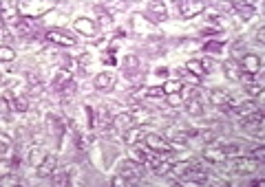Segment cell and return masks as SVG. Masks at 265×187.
I'll use <instances>...</instances> for the list:
<instances>
[{
    "label": "cell",
    "mask_w": 265,
    "mask_h": 187,
    "mask_svg": "<svg viewBox=\"0 0 265 187\" xmlns=\"http://www.w3.org/2000/svg\"><path fill=\"white\" fill-rule=\"evenodd\" d=\"M205 11V0H179V13L181 18H197Z\"/></svg>",
    "instance_id": "obj_5"
},
{
    "label": "cell",
    "mask_w": 265,
    "mask_h": 187,
    "mask_svg": "<svg viewBox=\"0 0 265 187\" xmlns=\"http://www.w3.org/2000/svg\"><path fill=\"white\" fill-rule=\"evenodd\" d=\"M75 90H77V86H75V82H73V79L69 77V79H66V82L58 88V95L62 97V102H69V99L75 95Z\"/></svg>",
    "instance_id": "obj_27"
},
{
    "label": "cell",
    "mask_w": 265,
    "mask_h": 187,
    "mask_svg": "<svg viewBox=\"0 0 265 187\" xmlns=\"http://www.w3.org/2000/svg\"><path fill=\"white\" fill-rule=\"evenodd\" d=\"M0 18L7 24H16L20 20V11H18V3L16 0H0Z\"/></svg>",
    "instance_id": "obj_7"
},
{
    "label": "cell",
    "mask_w": 265,
    "mask_h": 187,
    "mask_svg": "<svg viewBox=\"0 0 265 187\" xmlns=\"http://www.w3.org/2000/svg\"><path fill=\"white\" fill-rule=\"evenodd\" d=\"M128 148H130V159H132V161H137L139 165L146 163V161H148V159L152 157V154H150V150L146 148V145L142 148L139 143H135V145H128Z\"/></svg>",
    "instance_id": "obj_23"
},
{
    "label": "cell",
    "mask_w": 265,
    "mask_h": 187,
    "mask_svg": "<svg viewBox=\"0 0 265 187\" xmlns=\"http://www.w3.org/2000/svg\"><path fill=\"white\" fill-rule=\"evenodd\" d=\"M56 5V0H22L18 5V11L22 13L24 18H40L44 13H49Z\"/></svg>",
    "instance_id": "obj_2"
},
{
    "label": "cell",
    "mask_w": 265,
    "mask_h": 187,
    "mask_svg": "<svg viewBox=\"0 0 265 187\" xmlns=\"http://www.w3.org/2000/svg\"><path fill=\"white\" fill-rule=\"evenodd\" d=\"M186 71L192 73L195 77H203V75H208L210 73V59H188L186 62Z\"/></svg>",
    "instance_id": "obj_15"
},
{
    "label": "cell",
    "mask_w": 265,
    "mask_h": 187,
    "mask_svg": "<svg viewBox=\"0 0 265 187\" xmlns=\"http://www.w3.org/2000/svg\"><path fill=\"white\" fill-rule=\"evenodd\" d=\"M186 112H188L190 117H201L203 115V106L197 99V95H192V97L186 99Z\"/></svg>",
    "instance_id": "obj_26"
},
{
    "label": "cell",
    "mask_w": 265,
    "mask_h": 187,
    "mask_svg": "<svg viewBox=\"0 0 265 187\" xmlns=\"http://www.w3.org/2000/svg\"><path fill=\"white\" fill-rule=\"evenodd\" d=\"M86 64H91V55H86V53H84V55L80 57V66H82V69H84Z\"/></svg>",
    "instance_id": "obj_45"
},
{
    "label": "cell",
    "mask_w": 265,
    "mask_h": 187,
    "mask_svg": "<svg viewBox=\"0 0 265 187\" xmlns=\"http://www.w3.org/2000/svg\"><path fill=\"white\" fill-rule=\"evenodd\" d=\"M44 40L51 44H58V46H75V36H71L69 31L64 29H49L44 33Z\"/></svg>",
    "instance_id": "obj_4"
},
{
    "label": "cell",
    "mask_w": 265,
    "mask_h": 187,
    "mask_svg": "<svg viewBox=\"0 0 265 187\" xmlns=\"http://www.w3.org/2000/svg\"><path fill=\"white\" fill-rule=\"evenodd\" d=\"M5 99L9 102L11 110H16V112H26V110H29V102H26V97H18V95H11V92H9Z\"/></svg>",
    "instance_id": "obj_24"
},
{
    "label": "cell",
    "mask_w": 265,
    "mask_h": 187,
    "mask_svg": "<svg viewBox=\"0 0 265 187\" xmlns=\"http://www.w3.org/2000/svg\"><path fill=\"white\" fill-rule=\"evenodd\" d=\"M243 90L248 92L250 97L256 99V97L263 95V82H258V79L252 77V79H248V82H243Z\"/></svg>",
    "instance_id": "obj_25"
},
{
    "label": "cell",
    "mask_w": 265,
    "mask_h": 187,
    "mask_svg": "<svg viewBox=\"0 0 265 187\" xmlns=\"http://www.w3.org/2000/svg\"><path fill=\"white\" fill-rule=\"evenodd\" d=\"M223 51V42H208L205 44V53H221Z\"/></svg>",
    "instance_id": "obj_39"
},
{
    "label": "cell",
    "mask_w": 265,
    "mask_h": 187,
    "mask_svg": "<svg viewBox=\"0 0 265 187\" xmlns=\"http://www.w3.org/2000/svg\"><path fill=\"white\" fill-rule=\"evenodd\" d=\"M164 137H166V139H170V141H175V143H179V145H183L190 137H197V130L192 132V130H183V128H179V126H168V128L164 130Z\"/></svg>",
    "instance_id": "obj_10"
},
{
    "label": "cell",
    "mask_w": 265,
    "mask_h": 187,
    "mask_svg": "<svg viewBox=\"0 0 265 187\" xmlns=\"http://www.w3.org/2000/svg\"><path fill=\"white\" fill-rule=\"evenodd\" d=\"M122 137H124V143H126V145H135V143H142V141H144L146 130H144V128H135V126H132V128L126 130Z\"/></svg>",
    "instance_id": "obj_22"
},
{
    "label": "cell",
    "mask_w": 265,
    "mask_h": 187,
    "mask_svg": "<svg viewBox=\"0 0 265 187\" xmlns=\"http://www.w3.org/2000/svg\"><path fill=\"white\" fill-rule=\"evenodd\" d=\"M11 185H20V178L13 176L11 172H7V174L0 178V187H11Z\"/></svg>",
    "instance_id": "obj_36"
},
{
    "label": "cell",
    "mask_w": 265,
    "mask_h": 187,
    "mask_svg": "<svg viewBox=\"0 0 265 187\" xmlns=\"http://www.w3.org/2000/svg\"><path fill=\"white\" fill-rule=\"evenodd\" d=\"M144 97H150V99H155V97H164V90H162V88H155V86H148V88L144 90Z\"/></svg>",
    "instance_id": "obj_38"
},
{
    "label": "cell",
    "mask_w": 265,
    "mask_h": 187,
    "mask_svg": "<svg viewBox=\"0 0 265 187\" xmlns=\"http://www.w3.org/2000/svg\"><path fill=\"white\" fill-rule=\"evenodd\" d=\"M258 108V104L256 102H248V104H241V106H234V115H238V117H245V115H250L252 110H256Z\"/></svg>",
    "instance_id": "obj_32"
},
{
    "label": "cell",
    "mask_w": 265,
    "mask_h": 187,
    "mask_svg": "<svg viewBox=\"0 0 265 187\" xmlns=\"http://www.w3.org/2000/svg\"><path fill=\"white\" fill-rule=\"evenodd\" d=\"M102 62H104V64H111V66H113V64H115V57H113L111 53H104V55H102Z\"/></svg>",
    "instance_id": "obj_44"
},
{
    "label": "cell",
    "mask_w": 265,
    "mask_h": 187,
    "mask_svg": "<svg viewBox=\"0 0 265 187\" xmlns=\"http://www.w3.org/2000/svg\"><path fill=\"white\" fill-rule=\"evenodd\" d=\"M132 123H135V117H132V112H119L117 117H113L111 128L115 130L117 135H124L126 130L132 128Z\"/></svg>",
    "instance_id": "obj_13"
},
{
    "label": "cell",
    "mask_w": 265,
    "mask_h": 187,
    "mask_svg": "<svg viewBox=\"0 0 265 187\" xmlns=\"http://www.w3.org/2000/svg\"><path fill=\"white\" fill-rule=\"evenodd\" d=\"M241 73H250V75H258L261 73V66H263V62H261V57L256 55V53H245L243 55V59H241Z\"/></svg>",
    "instance_id": "obj_11"
},
{
    "label": "cell",
    "mask_w": 265,
    "mask_h": 187,
    "mask_svg": "<svg viewBox=\"0 0 265 187\" xmlns=\"http://www.w3.org/2000/svg\"><path fill=\"white\" fill-rule=\"evenodd\" d=\"M258 170V161H254L252 157H232L230 161H223V172L228 174H252Z\"/></svg>",
    "instance_id": "obj_1"
},
{
    "label": "cell",
    "mask_w": 265,
    "mask_h": 187,
    "mask_svg": "<svg viewBox=\"0 0 265 187\" xmlns=\"http://www.w3.org/2000/svg\"><path fill=\"white\" fill-rule=\"evenodd\" d=\"M46 154H49V152H46V150L42 148V145H36V148H31V150H29V163L33 165V168H38V165L46 159Z\"/></svg>",
    "instance_id": "obj_28"
},
{
    "label": "cell",
    "mask_w": 265,
    "mask_h": 187,
    "mask_svg": "<svg viewBox=\"0 0 265 187\" xmlns=\"http://www.w3.org/2000/svg\"><path fill=\"white\" fill-rule=\"evenodd\" d=\"M11 148V137L7 135V132L0 130V154H7Z\"/></svg>",
    "instance_id": "obj_34"
},
{
    "label": "cell",
    "mask_w": 265,
    "mask_h": 187,
    "mask_svg": "<svg viewBox=\"0 0 265 187\" xmlns=\"http://www.w3.org/2000/svg\"><path fill=\"white\" fill-rule=\"evenodd\" d=\"M46 128H49L51 135H56L58 143H60V139H62V132H64V123H62V119H60L58 115H49V117H46Z\"/></svg>",
    "instance_id": "obj_21"
},
{
    "label": "cell",
    "mask_w": 265,
    "mask_h": 187,
    "mask_svg": "<svg viewBox=\"0 0 265 187\" xmlns=\"http://www.w3.org/2000/svg\"><path fill=\"white\" fill-rule=\"evenodd\" d=\"M73 29H75L80 36L95 38L97 31H99V24L93 18H75V20H73Z\"/></svg>",
    "instance_id": "obj_8"
},
{
    "label": "cell",
    "mask_w": 265,
    "mask_h": 187,
    "mask_svg": "<svg viewBox=\"0 0 265 187\" xmlns=\"http://www.w3.org/2000/svg\"><path fill=\"white\" fill-rule=\"evenodd\" d=\"M223 73L228 79H232V82H238V79H241V66H238V62L232 57L223 62Z\"/></svg>",
    "instance_id": "obj_20"
},
{
    "label": "cell",
    "mask_w": 265,
    "mask_h": 187,
    "mask_svg": "<svg viewBox=\"0 0 265 187\" xmlns=\"http://www.w3.org/2000/svg\"><path fill=\"white\" fill-rule=\"evenodd\" d=\"M234 11H241V16H243V20H252L254 18V7L252 5H248V3H236L234 5Z\"/></svg>",
    "instance_id": "obj_31"
},
{
    "label": "cell",
    "mask_w": 265,
    "mask_h": 187,
    "mask_svg": "<svg viewBox=\"0 0 265 187\" xmlns=\"http://www.w3.org/2000/svg\"><path fill=\"white\" fill-rule=\"evenodd\" d=\"M115 84H117V77L113 71H102L99 75H95V79H93V86L102 92H111L115 88Z\"/></svg>",
    "instance_id": "obj_9"
},
{
    "label": "cell",
    "mask_w": 265,
    "mask_h": 187,
    "mask_svg": "<svg viewBox=\"0 0 265 187\" xmlns=\"http://www.w3.org/2000/svg\"><path fill=\"white\" fill-rule=\"evenodd\" d=\"M248 157H252L254 161L261 163L263 159H265V148H263V145H256V148H252V150H250V154H248Z\"/></svg>",
    "instance_id": "obj_37"
},
{
    "label": "cell",
    "mask_w": 265,
    "mask_h": 187,
    "mask_svg": "<svg viewBox=\"0 0 265 187\" xmlns=\"http://www.w3.org/2000/svg\"><path fill=\"white\" fill-rule=\"evenodd\" d=\"M93 123H95L99 130H111L113 119H111L109 108H106V106H99V108H97L95 112H93Z\"/></svg>",
    "instance_id": "obj_17"
},
{
    "label": "cell",
    "mask_w": 265,
    "mask_h": 187,
    "mask_svg": "<svg viewBox=\"0 0 265 187\" xmlns=\"http://www.w3.org/2000/svg\"><path fill=\"white\" fill-rule=\"evenodd\" d=\"M181 82L179 79H168L164 86H162V90H164V95L166 97H170V95H179V90H181Z\"/></svg>",
    "instance_id": "obj_30"
},
{
    "label": "cell",
    "mask_w": 265,
    "mask_h": 187,
    "mask_svg": "<svg viewBox=\"0 0 265 187\" xmlns=\"http://www.w3.org/2000/svg\"><path fill=\"white\" fill-rule=\"evenodd\" d=\"M146 9H148V16H152V22H162L168 18V9H166L164 0H146Z\"/></svg>",
    "instance_id": "obj_12"
},
{
    "label": "cell",
    "mask_w": 265,
    "mask_h": 187,
    "mask_svg": "<svg viewBox=\"0 0 265 187\" xmlns=\"http://www.w3.org/2000/svg\"><path fill=\"white\" fill-rule=\"evenodd\" d=\"M95 13H97V18H99V24H104V26H109L113 22V18H111V13L109 11H104L102 7H95Z\"/></svg>",
    "instance_id": "obj_35"
},
{
    "label": "cell",
    "mask_w": 265,
    "mask_h": 187,
    "mask_svg": "<svg viewBox=\"0 0 265 187\" xmlns=\"http://www.w3.org/2000/svg\"><path fill=\"white\" fill-rule=\"evenodd\" d=\"M111 185H113V187H124V185H126V181H124L122 176H115V178H113V181H111Z\"/></svg>",
    "instance_id": "obj_43"
},
{
    "label": "cell",
    "mask_w": 265,
    "mask_h": 187,
    "mask_svg": "<svg viewBox=\"0 0 265 187\" xmlns=\"http://www.w3.org/2000/svg\"><path fill=\"white\" fill-rule=\"evenodd\" d=\"M256 42H258V44H265V26H258V31H256Z\"/></svg>",
    "instance_id": "obj_42"
},
{
    "label": "cell",
    "mask_w": 265,
    "mask_h": 187,
    "mask_svg": "<svg viewBox=\"0 0 265 187\" xmlns=\"http://www.w3.org/2000/svg\"><path fill=\"white\" fill-rule=\"evenodd\" d=\"M119 176L126 181V185H135L139 178H142V168H139L137 161H132V159H128V161L122 163V170H119Z\"/></svg>",
    "instance_id": "obj_6"
},
{
    "label": "cell",
    "mask_w": 265,
    "mask_h": 187,
    "mask_svg": "<svg viewBox=\"0 0 265 187\" xmlns=\"http://www.w3.org/2000/svg\"><path fill=\"white\" fill-rule=\"evenodd\" d=\"M56 168H58V157L56 154H46V159L38 165L36 172H38L40 178H51L53 172H56Z\"/></svg>",
    "instance_id": "obj_14"
},
{
    "label": "cell",
    "mask_w": 265,
    "mask_h": 187,
    "mask_svg": "<svg viewBox=\"0 0 265 187\" xmlns=\"http://www.w3.org/2000/svg\"><path fill=\"white\" fill-rule=\"evenodd\" d=\"M203 159L208 163H223L228 154H225V148L223 145H208V148L203 150Z\"/></svg>",
    "instance_id": "obj_16"
},
{
    "label": "cell",
    "mask_w": 265,
    "mask_h": 187,
    "mask_svg": "<svg viewBox=\"0 0 265 187\" xmlns=\"http://www.w3.org/2000/svg\"><path fill=\"white\" fill-rule=\"evenodd\" d=\"M172 3H175V5H177V3H179V0H172Z\"/></svg>",
    "instance_id": "obj_47"
},
{
    "label": "cell",
    "mask_w": 265,
    "mask_h": 187,
    "mask_svg": "<svg viewBox=\"0 0 265 187\" xmlns=\"http://www.w3.org/2000/svg\"><path fill=\"white\" fill-rule=\"evenodd\" d=\"M11 168H13V163L7 161V159H3V161H0V178H3L7 172H11Z\"/></svg>",
    "instance_id": "obj_40"
},
{
    "label": "cell",
    "mask_w": 265,
    "mask_h": 187,
    "mask_svg": "<svg viewBox=\"0 0 265 187\" xmlns=\"http://www.w3.org/2000/svg\"><path fill=\"white\" fill-rule=\"evenodd\" d=\"M53 185L56 187H66L71 185V170H60V172H53Z\"/></svg>",
    "instance_id": "obj_29"
},
{
    "label": "cell",
    "mask_w": 265,
    "mask_h": 187,
    "mask_svg": "<svg viewBox=\"0 0 265 187\" xmlns=\"http://www.w3.org/2000/svg\"><path fill=\"white\" fill-rule=\"evenodd\" d=\"M208 97H210L212 106H217V108H225V106L232 104V95L228 90H223V88H212Z\"/></svg>",
    "instance_id": "obj_18"
},
{
    "label": "cell",
    "mask_w": 265,
    "mask_h": 187,
    "mask_svg": "<svg viewBox=\"0 0 265 187\" xmlns=\"http://www.w3.org/2000/svg\"><path fill=\"white\" fill-rule=\"evenodd\" d=\"M139 71H142V59H139V55H135V53H128V55L124 57V73H126V77H135Z\"/></svg>",
    "instance_id": "obj_19"
},
{
    "label": "cell",
    "mask_w": 265,
    "mask_h": 187,
    "mask_svg": "<svg viewBox=\"0 0 265 187\" xmlns=\"http://www.w3.org/2000/svg\"><path fill=\"white\" fill-rule=\"evenodd\" d=\"M13 59H16V51H13L9 44H3V46H0V62H7V64H9V62H13Z\"/></svg>",
    "instance_id": "obj_33"
},
{
    "label": "cell",
    "mask_w": 265,
    "mask_h": 187,
    "mask_svg": "<svg viewBox=\"0 0 265 187\" xmlns=\"http://www.w3.org/2000/svg\"><path fill=\"white\" fill-rule=\"evenodd\" d=\"M155 75H157V77H166V75H168V69H164V66H162V69L155 71Z\"/></svg>",
    "instance_id": "obj_46"
},
{
    "label": "cell",
    "mask_w": 265,
    "mask_h": 187,
    "mask_svg": "<svg viewBox=\"0 0 265 187\" xmlns=\"http://www.w3.org/2000/svg\"><path fill=\"white\" fill-rule=\"evenodd\" d=\"M144 145L150 152H157V154H166V152L172 150V143H168V139H166L164 135H155V132H146Z\"/></svg>",
    "instance_id": "obj_3"
},
{
    "label": "cell",
    "mask_w": 265,
    "mask_h": 187,
    "mask_svg": "<svg viewBox=\"0 0 265 187\" xmlns=\"http://www.w3.org/2000/svg\"><path fill=\"white\" fill-rule=\"evenodd\" d=\"M9 102H7V99L5 97H0V117H7V115H9Z\"/></svg>",
    "instance_id": "obj_41"
}]
</instances>
